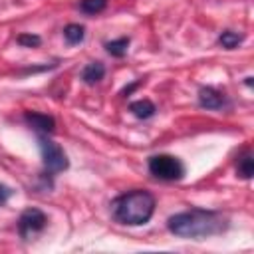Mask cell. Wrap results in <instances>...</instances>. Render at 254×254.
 Instances as JSON below:
<instances>
[{
    "mask_svg": "<svg viewBox=\"0 0 254 254\" xmlns=\"http://www.w3.org/2000/svg\"><path fill=\"white\" fill-rule=\"evenodd\" d=\"M103 75H105V65H103L101 62H91V64H87V65L83 67V71H81V79H83V83H87V85H95L97 81L103 79Z\"/></svg>",
    "mask_w": 254,
    "mask_h": 254,
    "instance_id": "ba28073f",
    "label": "cell"
},
{
    "mask_svg": "<svg viewBox=\"0 0 254 254\" xmlns=\"http://www.w3.org/2000/svg\"><path fill=\"white\" fill-rule=\"evenodd\" d=\"M16 42H18L20 46H26V48H38V46L42 44L40 36H36V34H20Z\"/></svg>",
    "mask_w": 254,
    "mask_h": 254,
    "instance_id": "9a60e30c",
    "label": "cell"
},
{
    "mask_svg": "<svg viewBox=\"0 0 254 254\" xmlns=\"http://www.w3.org/2000/svg\"><path fill=\"white\" fill-rule=\"evenodd\" d=\"M167 226L173 234L181 238H206V236L224 232L228 228V220L216 210L190 208V210L173 214Z\"/></svg>",
    "mask_w": 254,
    "mask_h": 254,
    "instance_id": "6da1fadb",
    "label": "cell"
},
{
    "mask_svg": "<svg viewBox=\"0 0 254 254\" xmlns=\"http://www.w3.org/2000/svg\"><path fill=\"white\" fill-rule=\"evenodd\" d=\"M149 173L161 181H181L185 165L173 155H153L149 157Z\"/></svg>",
    "mask_w": 254,
    "mask_h": 254,
    "instance_id": "3957f363",
    "label": "cell"
},
{
    "mask_svg": "<svg viewBox=\"0 0 254 254\" xmlns=\"http://www.w3.org/2000/svg\"><path fill=\"white\" fill-rule=\"evenodd\" d=\"M24 121L38 133H54L56 131V119L52 115L46 113H38V111H26L24 113Z\"/></svg>",
    "mask_w": 254,
    "mask_h": 254,
    "instance_id": "52a82bcc",
    "label": "cell"
},
{
    "mask_svg": "<svg viewBox=\"0 0 254 254\" xmlns=\"http://www.w3.org/2000/svg\"><path fill=\"white\" fill-rule=\"evenodd\" d=\"M139 85H141V81H133L131 85H127V87H123V89H121V95H129V93H131L133 89H137Z\"/></svg>",
    "mask_w": 254,
    "mask_h": 254,
    "instance_id": "e0dca14e",
    "label": "cell"
},
{
    "mask_svg": "<svg viewBox=\"0 0 254 254\" xmlns=\"http://www.w3.org/2000/svg\"><path fill=\"white\" fill-rule=\"evenodd\" d=\"M129 111H131L135 117H139V119H149V117L155 115L157 107H155V103H153L151 99H137V101H133V103L129 105Z\"/></svg>",
    "mask_w": 254,
    "mask_h": 254,
    "instance_id": "9c48e42d",
    "label": "cell"
},
{
    "mask_svg": "<svg viewBox=\"0 0 254 254\" xmlns=\"http://www.w3.org/2000/svg\"><path fill=\"white\" fill-rule=\"evenodd\" d=\"M198 103L204 109H224V107H228L226 95H222L214 87H200L198 89Z\"/></svg>",
    "mask_w": 254,
    "mask_h": 254,
    "instance_id": "8992f818",
    "label": "cell"
},
{
    "mask_svg": "<svg viewBox=\"0 0 254 254\" xmlns=\"http://www.w3.org/2000/svg\"><path fill=\"white\" fill-rule=\"evenodd\" d=\"M107 6V0H81L79 2V10L85 14H99L103 12Z\"/></svg>",
    "mask_w": 254,
    "mask_h": 254,
    "instance_id": "5bb4252c",
    "label": "cell"
},
{
    "mask_svg": "<svg viewBox=\"0 0 254 254\" xmlns=\"http://www.w3.org/2000/svg\"><path fill=\"white\" fill-rule=\"evenodd\" d=\"M115 220L129 224V226H139L149 222V218L155 212V196L147 190H131L121 196H117L111 204Z\"/></svg>",
    "mask_w": 254,
    "mask_h": 254,
    "instance_id": "7a4b0ae2",
    "label": "cell"
},
{
    "mask_svg": "<svg viewBox=\"0 0 254 254\" xmlns=\"http://www.w3.org/2000/svg\"><path fill=\"white\" fill-rule=\"evenodd\" d=\"M242 40H244V36H242V34L230 32V30H226V32H222V34L218 36V44H220L222 48H226V50H232V48H236V46H238Z\"/></svg>",
    "mask_w": 254,
    "mask_h": 254,
    "instance_id": "4fadbf2b",
    "label": "cell"
},
{
    "mask_svg": "<svg viewBox=\"0 0 254 254\" xmlns=\"http://www.w3.org/2000/svg\"><path fill=\"white\" fill-rule=\"evenodd\" d=\"M10 196H12V189L6 185H0V204H4Z\"/></svg>",
    "mask_w": 254,
    "mask_h": 254,
    "instance_id": "2e32d148",
    "label": "cell"
},
{
    "mask_svg": "<svg viewBox=\"0 0 254 254\" xmlns=\"http://www.w3.org/2000/svg\"><path fill=\"white\" fill-rule=\"evenodd\" d=\"M38 143H40V153H42L44 167H46L50 173H62V171L67 169L69 161H67L64 149H62L58 143L50 141L48 137H40Z\"/></svg>",
    "mask_w": 254,
    "mask_h": 254,
    "instance_id": "277c9868",
    "label": "cell"
},
{
    "mask_svg": "<svg viewBox=\"0 0 254 254\" xmlns=\"http://www.w3.org/2000/svg\"><path fill=\"white\" fill-rule=\"evenodd\" d=\"M64 38L67 44H79L85 38V28L79 24H67L64 28Z\"/></svg>",
    "mask_w": 254,
    "mask_h": 254,
    "instance_id": "7c38bea8",
    "label": "cell"
},
{
    "mask_svg": "<svg viewBox=\"0 0 254 254\" xmlns=\"http://www.w3.org/2000/svg\"><path fill=\"white\" fill-rule=\"evenodd\" d=\"M236 173H238L240 179H252V175H254V159H252L250 153H244V155L238 159Z\"/></svg>",
    "mask_w": 254,
    "mask_h": 254,
    "instance_id": "30bf717a",
    "label": "cell"
},
{
    "mask_svg": "<svg viewBox=\"0 0 254 254\" xmlns=\"http://www.w3.org/2000/svg\"><path fill=\"white\" fill-rule=\"evenodd\" d=\"M46 222H48V218H46V214L40 208H28V210H24L20 214L18 230H20L22 238H32L34 234L44 230Z\"/></svg>",
    "mask_w": 254,
    "mask_h": 254,
    "instance_id": "5b68a950",
    "label": "cell"
},
{
    "mask_svg": "<svg viewBox=\"0 0 254 254\" xmlns=\"http://www.w3.org/2000/svg\"><path fill=\"white\" fill-rule=\"evenodd\" d=\"M127 48H129V38H117V40H111L105 44L107 54L113 58H123L127 54Z\"/></svg>",
    "mask_w": 254,
    "mask_h": 254,
    "instance_id": "8fae6325",
    "label": "cell"
}]
</instances>
